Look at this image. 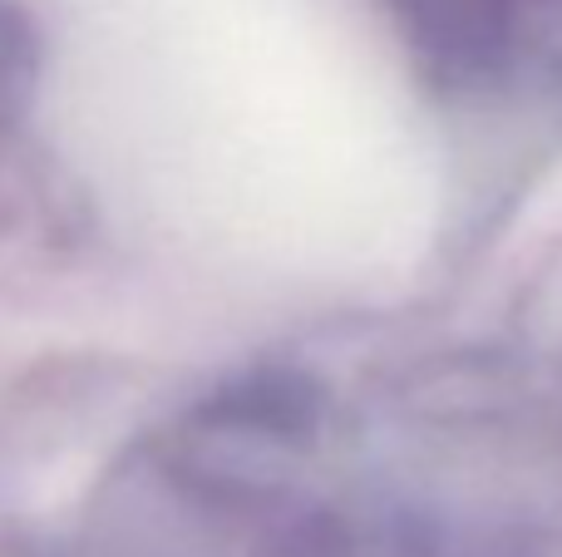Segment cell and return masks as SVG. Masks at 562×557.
<instances>
[{
  "label": "cell",
  "instance_id": "cell-1",
  "mask_svg": "<svg viewBox=\"0 0 562 557\" xmlns=\"http://www.w3.org/2000/svg\"><path fill=\"white\" fill-rule=\"evenodd\" d=\"M400 45L435 84L484 89L508 79L553 30L562 0H380Z\"/></svg>",
  "mask_w": 562,
  "mask_h": 557
},
{
  "label": "cell",
  "instance_id": "cell-2",
  "mask_svg": "<svg viewBox=\"0 0 562 557\" xmlns=\"http://www.w3.org/2000/svg\"><path fill=\"white\" fill-rule=\"evenodd\" d=\"M25 65H30V45H25V25L20 15L0 0V114L20 99V84H25Z\"/></svg>",
  "mask_w": 562,
  "mask_h": 557
}]
</instances>
